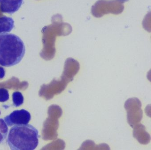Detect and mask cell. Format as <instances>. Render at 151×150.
Segmentation results:
<instances>
[{"mask_svg":"<svg viewBox=\"0 0 151 150\" xmlns=\"http://www.w3.org/2000/svg\"><path fill=\"white\" fill-rule=\"evenodd\" d=\"M141 102L136 98H131L126 100L124 108L127 112V121L129 125L133 128L141 121L143 117Z\"/></svg>","mask_w":151,"mask_h":150,"instance_id":"obj_3","label":"cell"},{"mask_svg":"<svg viewBox=\"0 0 151 150\" xmlns=\"http://www.w3.org/2000/svg\"><path fill=\"white\" fill-rule=\"evenodd\" d=\"M14 27L13 18L8 17H0V34L10 32Z\"/></svg>","mask_w":151,"mask_h":150,"instance_id":"obj_8","label":"cell"},{"mask_svg":"<svg viewBox=\"0 0 151 150\" xmlns=\"http://www.w3.org/2000/svg\"><path fill=\"white\" fill-rule=\"evenodd\" d=\"M24 0H0V10L2 13L14 14L22 6Z\"/></svg>","mask_w":151,"mask_h":150,"instance_id":"obj_6","label":"cell"},{"mask_svg":"<svg viewBox=\"0 0 151 150\" xmlns=\"http://www.w3.org/2000/svg\"><path fill=\"white\" fill-rule=\"evenodd\" d=\"M5 70L2 67H0V79H2L5 77Z\"/></svg>","mask_w":151,"mask_h":150,"instance_id":"obj_13","label":"cell"},{"mask_svg":"<svg viewBox=\"0 0 151 150\" xmlns=\"http://www.w3.org/2000/svg\"><path fill=\"white\" fill-rule=\"evenodd\" d=\"M109 146L107 144H103L96 145L93 141L86 140L82 144L79 150H109Z\"/></svg>","mask_w":151,"mask_h":150,"instance_id":"obj_9","label":"cell"},{"mask_svg":"<svg viewBox=\"0 0 151 150\" xmlns=\"http://www.w3.org/2000/svg\"><path fill=\"white\" fill-rule=\"evenodd\" d=\"M39 131L31 124L15 125L9 132L7 143L12 150H34L39 144Z\"/></svg>","mask_w":151,"mask_h":150,"instance_id":"obj_2","label":"cell"},{"mask_svg":"<svg viewBox=\"0 0 151 150\" xmlns=\"http://www.w3.org/2000/svg\"><path fill=\"white\" fill-rule=\"evenodd\" d=\"M14 106L16 107L20 106L24 102V98L20 92H14L12 94Z\"/></svg>","mask_w":151,"mask_h":150,"instance_id":"obj_11","label":"cell"},{"mask_svg":"<svg viewBox=\"0 0 151 150\" xmlns=\"http://www.w3.org/2000/svg\"><path fill=\"white\" fill-rule=\"evenodd\" d=\"M9 128L3 119L0 118V144L3 143L7 136Z\"/></svg>","mask_w":151,"mask_h":150,"instance_id":"obj_10","label":"cell"},{"mask_svg":"<svg viewBox=\"0 0 151 150\" xmlns=\"http://www.w3.org/2000/svg\"><path fill=\"white\" fill-rule=\"evenodd\" d=\"M31 119L29 112L24 109L16 110L4 118L8 126L9 127L15 125H24L29 123Z\"/></svg>","mask_w":151,"mask_h":150,"instance_id":"obj_4","label":"cell"},{"mask_svg":"<svg viewBox=\"0 0 151 150\" xmlns=\"http://www.w3.org/2000/svg\"><path fill=\"white\" fill-rule=\"evenodd\" d=\"M133 136L142 144L146 145L150 143L151 137L146 131L145 127L141 123H138L133 127Z\"/></svg>","mask_w":151,"mask_h":150,"instance_id":"obj_7","label":"cell"},{"mask_svg":"<svg viewBox=\"0 0 151 150\" xmlns=\"http://www.w3.org/2000/svg\"><path fill=\"white\" fill-rule=\"evenodd\" d=\"M1 111H0V115H1Z\"/></svg>","mask_w":151,"mask_h":150,"instance_id":"obj_14","label":"cell"},{"mask_svg":"<svg viewBox=\"0 0 151 150\" xmlns=\"http://www.w3.org/2000/svg\"><path fill=\"white\" fill-rule=\"evenodd\" d=\"M25 51L24 43L18 36L11 33L0 34V65L11 67L17 65Z\"/></svg>","mask_w":151,"mask_h":150,"instance_id":"obj_1","label":"cell"},{"mask_svg":"<svg viewBox=\"0 0 151 150\" xmlns=\"http://www.w3.org/2000/svg\"><path fill=\"white\" fill-rule=\"evenodd\" d=\"M79 64L76 60L68 58L65 63L64 76L65 80L68 83H70L73 80L74 77L77 74L79 70Z\"/></svg>","mask_w":151,"mask_h":150,"instance_id":"obj_5","label":"cell"},{"mask_svg":"<svg viewBox=\"0 0 151 150\" xmlns=\"http://www.w3.org/2000/svg\"><path fill=\"white\" fill-rule=\"evenodd\" d=\"M9 94L8 90L4 88L0 89V102H5L9 100Z\"/></svg>","mask_w":151,"mask_h":150,"instance_id":"obj_12","label":"cell"}]
</instances>
